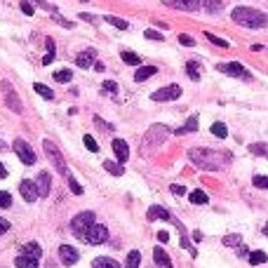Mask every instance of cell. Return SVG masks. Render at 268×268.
Wrapping results in <instances>:
<instances>
[{"mask_svg":"<svg viewBox=\"0 0 268 268\" xmlns=\"http://www.w3.org/2000/svg\"><path fill=\"white\" fill-rule=\"evenodd\" d=\"M94 125H97L99 130H101V132H108V130H113V125H108V123H104V120H101L99 116H94Z\"/></svg>","mask_w":268,"mask_h":268,"instance_id":"41","label":"cell"},{"mask_svg":"<svg viewBox=\"0 0 268 268\" xmlns=\"http://www.w3.org/2000/svg\"><path fill=\"white\" fill-rule=\"evenodd\" d=\"M158 240H160V242H167V240H170V233H167V231H160V233H158Z\"/></svg>","mask_w":268,"mask_h":268,"instance_id":"50","label":"cell"},{"mask_svg":"<svg viewBox=\"0 0 268 268\" xmlns=\"http://www.w3.org/2000/svg\"><path fill=\"white\" fill-rule=\"evenodd\" d=\"M7 207H12V196L0 191V209H7Z\"/></svg>","mask_w":268,"mask_h":268,"instance_id":"38","label":"cell"},{"mask_svg":"<svg viewBox=\"0 0 268 268\" xmlns=\"http://www.w3.org/2000/svg\"><path fill=\"white\" fill-rule=\"evenodd\" d=\"M221 7H223L221 0H205V9H207V12H212V14H214V12H219Z\"/></svg>","mask_w":268,"mask_h":268,"instance_id":"33","label":"cell"},{"mask_svg":"<svg viewBox=\"0 0 268 268\" xmlns=\"http://www.w3.org/2000/svg\"><path fill=\"white\" fill-rule=\"evenodd\" d=\"M153 261H155L160 268H172L170 257H167V252L162 250V247H155V250H153Z\"/></svg>","mask_w":268,"mask_h":268,"instance_id":"16","label":"cell"},{"mask_svg":"<svg viewBox=\"0 0 268 268\" xmlns=\"http://www.w3.org/2000/svg\"><path fill=\"white\" fill-rule=\"evenodd\" d=\"M59 259H62V264H66V266H73V264H78L80 254H78V250H73L71 245H62V247H59Z\"/></svg>","mask_w":268,"mask_h":268,"instance_id":"11","label":"cell"},{"mask_svg":"<svg viewBox=\"0 0 268 268\" xmlns=\"http://www.w3.org/2000/svg\"><path fill=\"white\" fill-rule=\"evenodd\" d=\"M82 141H85V146H87V148H89V151H92V153H97V151H99V143L94 141V139H92L89 134H87V136H85V139H82Z\"/></svg>","mask_w":268,"mask_h":268,"instance_id":"40","label":"cell"},{"mask_svg":"<svg viewBox=\"0 0 268 268\" xmlns=\"http://www.w3.org/2000/svg\"><path fill=\"white\" fill-rule=\"evenodd\" d=\"M50 186H52V177L47 172H40L36 179V188H38V198H47L50 196Z\"/></svg>","mask_w":268,"mask_h":268,"instance_id":"12","label":"cell"},{"mask_svg":"<svg viewBox=\"0 0 268 268\" xmlns=\"http://www.w3.org/2000/svg\"><path fill=\"white\" fill-rule=\"evenodd\" d=\"M33 89H36V92H38V94H40L43 99H54V92L47 87V85H43V82H36V85H33Z\"/></svg>","mask_w":268,"mask_h":268,"instance_id":"28","label":"cell"},{"mask_svg":"<svg viewBox=\"0 0 268 268\" xmlns=\"http://www.w3.org/2000/svg\"><path fill=\"white\" fill-rule=\"evenodd\" d=\"M21 12H24V14H33V7H31L28 2H21Z\"/></svg>","mask_w":268,"mask_h":268,"instance_id":"49","label":"cell"},{"mask_svg":"<svg viewBox=\"0 0 268 268\" xmlns=\"http://www.w3.org/2000/svg\"><path fill=\"white\" fill-rule=\"evenodd\" d=\"M92 226H94V212H80L78 216H73L71 228L80 240H85V235H87V231Z\"/></svg>","mask_w":268,"mask_h":268,"instance_id":"3","label":"cell"},{"mask_svg":"<svg viewBox=\"0 0 268 268\" xmlns=\"http://www.w3.org/2000/svg\"><path fill=\"white\" fill-rule=\"evenodd\" d=\"M198 130V116H191L186 120V123H184V127H179L177 130V134H186V132H196Z\"/></svg>","mask_w":268,"mask_h":268,"instance_id":"23","label":"cell"},{"mask_svg":"<svg viewBox=\"0 0 268 268\" xmlns=\"http://www.w3.org/2000/svg\"><path fill=\"white\" fill-rule=\"evenodd\" d=\"M7 231H9V221L0 216V235H2V233H7Z\"/></svg>","mask_w":268,"mask_h":268,"instance_id":"45","label":"cell"},{"mask_svg":"<svg viewBox=\"0 0 268 268\" xmlns=\"http://www.w3.org/2000/svg\"><path fill=\"white\" fill-rule=\"evenodd\" d=\"M120 57H123V62L130 64V66H139V64H141V59H139V54H134V52H123Z\"/></svg>","mask_w":268,"mask_h":268,"instance_id":"32","label":"cell"},{"mask_svg":"<svg viewBox=\"0 0 268 268\" xmlns=\"http://www.w3.org/2000/svg\"><path fill=\"white\" fill-rule=\"evenodd\" d=\"M106 21H108V24H113V26H116V28H120V31H125V28L130 26V24H127V21H125V19L111 17V14H108V17H106Z\"/></svg>","mask_w":268,"mask_h":268,"instance_id":"34","label":"cell"},{"mask_svg":"<svg viewBox=\"0 0 268 268\" xmlns=\"http://www.w3.org/2000/svg\"><path fill=\"white\" fill-rule=\"evenodd\" d=\"M17 268H38V259H31L26 254L17 257Z\"/></svg>","mask_w":268,"mask_h":268,"instance_id":"25","label":"cell"},{"mask_svg":"<svg viewBox=\"0 0 268 268\" xmlns=\"http://www.w3.org/2000/svg\"><path fill=\"white\" fill-rule=\"evenodd\" d=\"M252 184L257 188H264V191H268V177H264V174H259V177L252 179Z\"/></svg>","mask_w":268,"mask_h":268,"instance_id":"39","label":"cell"},{"mask_svg":"<svg viewBox=\"0 0 268 268\" xmlns=\"http://www.w3.org/2000/svg\"><path fill=\"white\" fill-rule=\"evenodd\" d=\"M240 242H242L240 235H226V238H223V245H226V247H238Z\"/></svg>","mask_w":268,"mask_h":268,"instance_id":"37","label":"cell"},{"mask_svg":"<svg viewBox=\"0 0 268 268\" xmlns=\"http://www.w3.org/2000/svg\"><path fill=\"white\" fill-rule=\"evenodd\" d=\"M68 188H71V191H73V193H75V196H80V193H82V186H80V184H78V181H75V179H68Z\"/></svg>","mask_w":268,"mask_h":268,"instance_id":"42","label":"cell"},{"mask_svg":"<svg viewBox=\"0 0 268 268\" xmlns=\"http://www.w3.org/2000/svg\"><path fill=\"white\" fill-rule=\"evenodd\" d=\"M188 158L196 162L198 167H202V170H221L223 165L231 160L228 153H219V151H212V148H191Z\"/></svg>","mask_w":268,"mask_h":268,"instance_id":"1","label":"cell"},{"mask_svg":"<svg viewBox=\"0 0 268 268\" xmlns=\"http://www.w3.org/2000/svg\"><path fill=\"white\" fill-rule=\"evenodd\" d=\"M219 71L226 73V75H233V78H240V75H245V68H242V64L238 62H231V64H219Z\"/></svg>","mask_w":268,"mask_h":268,"instance_id":"13","label":"cell"},{"mask_svg":"<svg viewBox=\"0 0 268 268\" xmlns=\"http://www.w3.org/2000/svg\"><path fill=\"white\" fill-rule=\"evenodd\" d=\"M82 2H85V0H82Z\"/></svg>","mask_w":268,"mask_h":268,"instance_id":"55","label":"cell"},{"mask_svg":"<svg viewBox=\"0 0 268 268\" xmlns=\"http://www.w3.org/2000/svg\"><path fill=\"white\" fill-rule=\"evenodd\" d=\"M43 146H45V153H47V158H50V162H52L54 167H57V172L59 174H68V170H66V160L62 158V153H59V148L54 146L50 139H45L43 141Z\"/></svg>","mask_w":268,"mask_h":268,"instance_id":"5","label":"cell"},{"mask_svg":"<svg viewBox=\"0 0 268 268\" xmlns=\"http://www.w3.org/2000/svg\"><path fill=\"white\" fill-rule=\"evenodd\" d=\"M94 57H97V54H94V50H85V52L78 54V59H75V64H78L80 68H89V66L94 64Z\"/></svg>","mask_w":268,"mask_h":268,"instance_id":"17","label":"cell"},{"mask_svg":"<svg viewBox=\"0 0 268 268\" xmlns=\"http://www.w3.org/2000/svg\"><path fill=\"white\" fill-rule=\"evenodd\" d=\"M188 200H191L193 205H207V200H209V198H207L205 191H193V193L188 196Z\"/></svg>","mask_w":268,"mask_h":268,"instance_id":"24","label":"cell"},{"mask_svg":"<svg viewBox=\"0 0 268 268\" xmlns=\"http://www.w3.org/2000/svg\"><path fill=\"white\" fill-rule=\"evenodd\" d=\"M205 36H207V40H209L212 45H216V47H231L228 40H221V38H216L214 33H205Z\"/></svg>","mask_w":268,"mask_h":268,"instance_id":"35","label":"cell"},{"mask_svg":"<svg viewBox=\"0 0 268 268\" xmlns=\"http://www.w3.org/2000/svg\"><path fill=\"white\" fill-rule=\"evenodd\" d=\"M264 235H268V223H266V226H264Z\"/></svg>","mask_w":268,"mask_h":268,"instance_id":"53","label":"cell"},{"mask_svg":"<svg viewBox=\"0 0 268 268\" xmlns=\"http://www.w3.org/2000/svg\"><path fill=\"white\" fill-rule=\"evenodd\" d=\"M167 134H170V130L165 125H153L148 132H146V136H143V148L148 151V148H155V146H160L165 139H167Z\"/></svg>","mask_w":268,"mask_h":268,"instance_id":"4","label":"cell"},{"mask_svg":"<svg viewBox=\"0 0 268 268\" xmlns=\"http://www.w3.org/2000/svg\"><path fill=\"white\" fill-rule=\"evenodd\" d=\"M250 151L254 153V155H268V146L266 143H252Z\"/></svg>","mask_w":268,"mask_h":268,"instance_id":"36","label":"cell"},{"mask_svg":"<svg viewBox=\"0 0 268 268\" xmlns=\"http://www.w3.org/2000/svg\"><path fill=\"white\" fill-rule=\"evenodd\" d=\"M85 240H87L89 245H101V242H106L108 240V228L106 226H101V223H94V226L87 231Z\"/></svg>","mask_w":268,"mask_h":268,"instance_id":"8","label":"cell"},{"mask_svg":"<svg viewBox=\"0 0 268 268\" xmlns=\"http://www.w3.org/2000/svg\"><path fill=\"white\" fill-rule=\"evenodd\" d=\"M155 73H158V68H155V66H139V71L134 73V80L143 82V80H148V78H153Z\"/></svg>","mask_w":268,"mask_h":268,"instance_id":"18","label":"cell"},{"mask_svg":"<svg viewBox=\"0 0 268 268\" xmlns=\"http://www.w3.org/2000/svg\"><path fill=\"white\" fill-rule=\"evenodd\" d=\"M186 73L191 80H200V66H198L196 62H188L186 64Z\"/></svg>","mask_w":268,"mask_h":268,"instance_id":"29","label":"cell"},{"mask_svg":"<svg viewBox=\"0 0 268 268\" xmlns=\"http://www.w3.org/2000/svg\"><path fill=\"white\" fill-rule=\"evenodd\" d=\"M139 264H141V252L132 250V252H130V254H127L125 268H139Z\"/></svg>","mask_w":268,"mask_h":268,"instance_id":"22","label":"cell"},{"mask_svg":"<svg viewBox=\"0 0 268 268\" xmlns=\"http://www.w3.org/2000/svg\"><path fill=\"white\" fill-rule=\"evenodd\" d=\"M233 21L240 24V26H245V28L266 26V17L261 14L259 9H252V7H235L233 9Z\"/></svg>","mask_w":268,"mask_h":268,"instance_id":"2","label":"cell"},{"mask_svg":"<svg viewBox=\"0 0 268 268\" xmlns=\"http://www.w3.org/2000/svg\"><path fill=\"white\" fill-rule=\"evenodd\" d=\"M19 193H21V198H24L26 202H33V200L38 198L36 181H31V179H24V181L19 184Z\"/></svg>","mask_w":268,"mask_h":268,"instance_id":"10","label":"cell"},{"mask_svg":"<svg viewBox=\"0 0 268 268\" xmlns=\"http://www.w3.org/2000/svg\"><path fill=\"white\" fill-rule=\"evenodd\" d=\"M143 36L148 38V40H162V36H160V33H158V31H153V28H148V31H146Z\"/></svg>","mask_w":268,"mask_h":268,"instance_id":"43","label":"cell"},{"mask_svg":"<svg viewBox=\"0 0 268 268\" xmlns=\"http://www.w3.org/2000/svg\"><path fill=\"white\" fill-rule=\"evenodd\" d=\"M266 261H268L266 252L257 250V252H252V254H250V264H252V266H261V264H266Z\"/></svg>","mask_w":268,"mask_h":268,"instance_id":"26","label":"cell"},{"mask_svg":"<svg viewBox=\"0 0 268 268\" xmlns=\"http://www.w3.org/2000/svg\"><path fill=\"white\" fill-rule=\"evenodd\" d=\"M2 87L7 89V92H5V99H7V106L12 108V111H17V113H21V101H19V97L14 94V92H12V89H9L7 82H2Z\"/></svg>","mask_w":268,"mask_h":268,"instance_id":"15","label":"cell"},{"mask_svg":"<svg viewBox=\"0 0 268 268\" xmlns=\"http://www.w3.org/2000/svg\"><path fill=\"white\" fill-rule=\"evenodd\" d=\"M181 97V87L179 85H170V87H160L151 94L153 101H174V99Z\"/></svg>","mask_w":268,"mask_h":268,"instance_id":"6","label":"cell"},{"mask_svg":"<svg viewBox=\"0 0 268 268\" xmlns=\"http://www.w3.org/2000/svg\"><path fill=\"white\" fill-rule=\"evenodd\" d=\"M104 89H106V92H116L118 85H116L113 80H106V82H104Z\"/></svg>","mask_w":268,"mask_h":268,"instance_id":"47","label":"cell"},{"mask_svg":"<svg viewBox=\"0 0 268 268\" xmlns=\"http://www.w3.org/2000/svg\"><path fill=\"white\" fill-rule=\"evenodd\" d=\"M113 153H116V158L120 165L130 158V148H127V143L123 141V139H116V141H113Z\"/></svg>","mask_w":268,"mask_h":268,"instance_id":"14","label":"cell"},{"mask_svg":"<svg viewBox=\"0 0 268 268\" xmlns=\"http://www.w3.org/2000/svg\"><path fill=\"white\" fill-rule=\"evenodd\" d=\"M104 170L106 172H111V174H116V177H123V165H120V162H111V160H106L104 162Z\"/></svg>","mask_w":268,"mask_h":268,"instance_id":"27","label":"cell"},{"mask_svg":"<svg viewBox=\"0 0 268 268\" xmlns=\"http://www.w3.org/2000/svg\"><path fill=\"white\" fill-rule=\"evenodd\" d=\"M5 177H7V170H5V165L0 162V179H5Z\"/></svg>","mask_w":268,"mask_h":268,"instance_id":"52","label":"cell"},{"mask_svg":"<svg viewBox=\"0 0 268 268\" xmlns=\"http://www.w3.org/2000/svg\"><path fill=\"white\" fill-rule=\"evenodd\" d=\"M212 134L219 136V139H226V136H228V127L223 125V123H214V125H212Z\"/></svg>","mask_w":268,"mask_h":268,"instance_id":"31","label":"cell"},{"mask_svg":"<svg viewBox=\"0 0 268 268\" xmlns=\"http://www.w3.org/2000/svg\"><path fill=\"white\" fill-rule=\"evenodd\" d=\"M266 26H268V17H266Z\"/></svg>","mask_w":268,"mask_h":268,"instance_id":"54","label":"cell"},{"mask_svg":"<svg viewBox=\"0 0 268 268\" xmlns=\"http://www.w3.org/2000/svg\"><path fill=\"white\" fill-rule=\"evenodd\" d=\"M179 43L186 45V47H193V45H196V40H193L191 36H179Z\"/></svg>","mask_w":268,"mask_h":268,"instance_id":"44","label":"cell"},{"mask_svg":"<svg viewBox=\"0 0 268 268\" xmlns=\"http://www.w3.org/2000/svg\"><path fill=\"white\" fill-rule=\"evenodd\" d=\"M21 254H26V257H31V259H40L43 247H40L38 242H26V245L21 247Z\"/></svg>","mask_w":268,"mask_h":268,"instance_id":"19","label":"cell"},{"mask_svg":"<svg viewBox=\"0 0 268 268\" xmlns=\"http://www.w3.org/2000/svg\"><path fill=\"white\" fill-rule=\"evenodd\" d=\"M52 75H54V80L57 82H71L73 80V73L68 71V68H62V71L52 73Z\"/></svg>","mask_w":268,"mask_h":268,"instance_id":"30","label":"cell"},{"mask_svg":"<svg viewBox=\"0 0 268 268\" xmlns=\"http://www.w3.org/2000/svg\"><path fill=\"white\" fill-rule=\"evenodd\" d=\"M47 52H50V54H57V47H54V40H47Z\"/></svg>","mask_w":268,"mask_h":268,"instance_id":"51","label":"cell"},{"mask_svg":"<svg viewBox=\"0 0 268 268\" xmlns=\"http://www.w3.org/2000/svg\"><path fill=\"white\" fill-rule=\"evenodd\" d=\"M54 57H57V54H50V52H47V54L43 57V64H45V66H50V64L54 62Z\"/></svg>","mask_w":268,"mask_h":268,"instance_id":"48","label":"cell"},{"mask_svg":"<svg viewBox=\"0 0 268 268\" xmlns=\"http://www.w3.org/2000/svg\"><path fill=\"white\" fill-rule=\"evenodd\" d=\"M162 5L174 9H184V12H196L200 7V0H162Z\"/></svg>","mask_w":268,"mask_h":268,"instance_id":"9","label":"cell"},{"mask_svg":"<svg viewBox=\"0 0 268 268\" xmlns=\"http://www.w3.org/2000/svg\"><path fill=\"white\" fill-rule=\"evenodd\" d=\"M172 193H174V196H184V193H186V188L179 186V184H174V186H172Z\"/></svg>","mask_w":268,"mask_h":268,"instance_id":"46","label":"cell"},{"mask_svg":"<svg viewBox=\"0 0 268 268\" xmlns=\"http://www.w3.org/2000/svg\"><path fill=\"white\" fill-rule=\"evenodd\" d=\"M12 148L17 151V155L21 158V162H24V165H33V162H36V153H33V148H31V146H28L24 139H17Z\"/></svg>","mask_w":268,"mask_h":268,"instance_id":"7","label":"cell"},{"mask_svg":"<svg viewBox=\"0 0 268 268\" xmlns=\"http://www.w3.org/2000/svg\"><path fill=\"white\" fill-rule=\"evenodd\" d=\"M92 268H120V264L113 261L111 257H99V259L92 261Z\"/></svg>","mask_w":268,"mask_h":268,"instance_id":"21","label":"cell"},{"mask_svg":"<svg viewBox=\"0 0 268 268\" xmlns=\"http://www.w3.org/2000/svg\"><path fill=\"white\" fill-rule=\"evenodd\" d=\"M148 219H172V214L165 209V207H160V205H153L151 209H148Z\"/></svg>","mask_w":268,"mask_h":268,"instance_id":"20","label":"cell"}]
</instances>
